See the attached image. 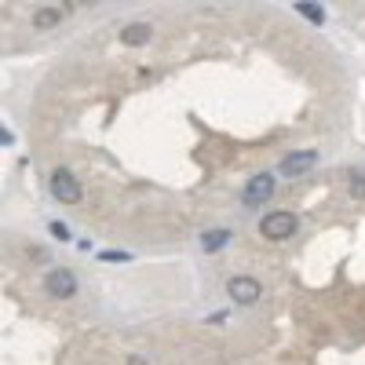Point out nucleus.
Instances as JSON below:
<instances>
[{"label":"nucleus","instance_id":"5","mask_svg":"<svg viewBox=\"0 0 365 365\" xmlns=\"http://www.w3.org/2000/svg\"><path fill=\"white\" fill-rule=\"evenodd\" d=\"M314 165H318V154H314V150H296V154L282 157L278 172H282V176H288V179H296V176H303V172H310Z\"/></svg>","mask_w":365,"mask_h":365},{"label":"nucleus","instance_id":"10","mask_svg":"<svg viewBox=\"0 0 365 365\" xmlns=\"http://www.w3.org/2000/svg\"><path fill=\"white\" fill-rule=\"evenodd\" d=\"M296 15L310 18V23H314V26H321V23H325V12H321V8H314V4H296Z\"/></svg>","mask_w":365,"mask_h":365},{"label":"nucleus","instance_id":"8","mask_svg":"<svg viewBox=\"0 0 365 365\" xmlns=\"http://www.w3.org/2000/svg\"><path fill=\"white\" fill-rule=\"evenodd\" d=\"M230 241H234L230 230H208V234H201V249H205V252H219L223 245H230Z\"/></svg>","mask_w":365,"mask_h":365},{"label":"nucleus","instance_id":"14","mask_svg":"<svg viewBox=\"0 0 365 365\" xmlns=\"http://www.w3.org/2000/svg\"><path fill=\"white\" fill-rule=\"evenodd\" d=\"M128 365H146L143 358H128Z\"/></svg>","mask_w":365,"mask_h":365},{"label":"nucleus","instance_id":"4","mask_svg":"<svg viewBox=\"0 0 365 365\" xmlns=\"http://www.w3.org/2000/svg\"><path fill=\"white\" fill-rule=\"evenodd\" d=\"M44 288H48V296H55V299H70L73 293H77V274L66 271V267H59V271H48Z\"/></svg>","mask_w":365,"mask_h":365},{"label":"nucleus","instance_id":"7","mask_svg":"<svg viewBox=\"0 0 365 365\" xmlns=\"http://www.w3.org/2000/svg\"><path fill=\"white\" fill-rule=\"evenodd\" d=\"M150 33H154L150 23H128V26L121 29V40H124L128 48H139V44H146V40H150Z\"/></svg>","mask_w":365,"mask_h":365},{"label":"nucleus","instance_id":"13","mask_svg":"<svg viewBox=\"0 0 365 365\" xmlns=\"http://www.w3.org/2000/svg\"><path fill=\"white\" fill-rule=\"evenodd\" d=\"M99 260H106V263H128L132 256H128V252H103Z\"/></svg>","mask_w":365,"mask_h":365},{"label":"nucleus","instance_id":"2","mask_svg":"<svg viewBox=\"0 0 365 365\" xmlns=\"http://www.w3.org/2000/svg\"><path fill=\"white\" fill-rule=\"evenodd\" d=\"M48 187H51V194H55V201H62V205H77V201H81V182L73 179L70 168H55V172H51Z\"/></svg>","mask_w":365,"mask_h":365},{"label":"nucleus","instance_id":"6","mask_svg":"<svg viewBox=\"0 0 365 365\" xmlns=\"http://www.w3.org/2000/svg\"><path fill=\"white\" fill-rule=\"evenodd\" d=\"M274 194V176H267V172H260V176H252L249 179V187H245V205L256 208V205H263L267 198Z\"/></svg>","mask_w":365,"mask_h":365},{"label":"nucleus","instance_id":"1","mask_svg":"<svg viewBox=\"0 0 365 365\" xmlns=\"http://www.w3.org/2000/svg\"><path fill=\"white\" fill-rule=\"evenodd\" d=\"M296 216L293 212H267V216L260 219V234L267 241H288L296 234Z\"/></svg>","mask_w":365,"mask_h":365},{"label":"nucleus","instance_id":"9","mask_svg":"<svg viewBox=\"0 0 365 365\" xmlns=\"http://www.w3.org/2000/svg\"><path fill=\"white\" fill-rule=\"evenodd\" d=\"M59 18H62L59 8H40V12L33 15V26H37V29H51V26L59 23Z\"/></svg>","mask_w":365,"mask_h":365},{"label":"nucleus","instance_id":"3","mask_svg":"<svg viewBox=\"0 0 365 365\" xmlns=\"http://www.w3.org/2000/svg\"><path fill=\"white\" fill-rule=\"evenodd\" d=\"M227 293H230L234 303L249 307V303H256V299L263 296V285L256 282V278H249V274H238V278H230V282H227Z\"/></svg>","mask_w":365,"mask_h":365},{"label":"nucleus","instance_id":"11","mask_svg":"<svg viewBox=\"0 0 365 365\" xmlns=\"http://www.w3.org/2000/svg\"><path fill=\"white\" fill-rule=\"evenodd\" d=\"M347 187H351V198H358V201H365V172H351Z\"/></svg>","mask_w":365,"mask_h":365},{"label":"nucleus","instance_id":"12","mask_svg":"<svg viewBox=\"0 0 365 365\" xmlns=\"http://www.w3.org/2000/svg\"><path fill=\"white\" fill-rule=\"evenodd\" d=\"M51 238H59V241H70V227L62 219H55L51 223Z\"/></svg>","mask_w":365,"mask_h":365}]
</instances>
